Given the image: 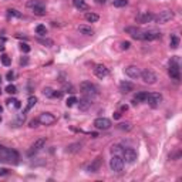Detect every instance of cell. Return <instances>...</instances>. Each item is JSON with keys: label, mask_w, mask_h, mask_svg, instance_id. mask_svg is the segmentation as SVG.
<instances>
[{"label": "cell", "mask_w": 182, "mask_h": 182, "mask_svg": "<svg viewBox=\"0 0 182 182\" xmlns=\"http://www.w3.org/2000/svg\"><path fill=\"white\" fill-rule=\"evenodd\" d=\"M0 156L3 158L4 161H13V162H17V160H19V154H17V151H14V149L11 148H6V147H3V145H0Z\"/></svg>", "instance_id": "6da1fadb"}, {"label": "cell", "mask_w": 182, "mask_h": 182, "mask_svg": "<svg viewBox=\"0 0 182 182\" xmlns=\"http://www.w3.org/2000/svg\"><path fill=\"white\" fill-rule=\"evenodd\" d=\"M80 90H81L83 93H84V95H87V97H94L98 94L97 86H94L93 83H90V81H83L81 84H80Z\"/></svg>", "instance_id": "7a4b0ae2"}, {"label": "cell", "mask_w": 182, "mask_h": 182, "mask_svg": "<svg viewBox=\"0 0 182 182\" xmlns=\"http://www.w3.org/2000/svg\"><path fill=\"white\" fill-rule=\"evenodd\" d=\"M110 168L114 172H121L124 168V158L118 155H112L110 160Z\"/></svg>", "instance_id": "3957f363"}, {"label": "cell", "mask_w": 182, "mask_h": 182, "mask_svg": "<svg viewBox=\"0 0 182 182\" xmlns=\"http://www.w3.org/2000/svg\"><path fill=\"white\" fill-rule=\"evenodd\" d=\"M140 77L142 78V81H144L145 84H155L156 80H158V78H156V74L151 70H142Z\"/></svg>", "instance_id": "277c9868"}, {"label": "cell", "mask_w": 182, "mask_h": 182, "mask_svg": "<svg viewBox=\"0 0 182 182\" xmlns=\"http://www.w3.org/2000/svg\"><path fill=\"white\" fill-rule=\"evenodd\" d=\"M37 119L41 125H53V124L57 121V118L51 112H43V114H40V117H38Z\"/></svg>", "instance_id": "5b68a950"}, {"label": "cell", "mask_w": 182, "mask_h": 182, "mask_svg": "<svg viewBox=\"0 0 182 182\" xmlns=\"http://www.w3.org/2000/svg\"><path fill=\"white\" fill-rule=\"evenodd\" d=\"M154 19L156 20V23H167V22L174 19V11L172 10H162V11H160V14L156 16V17H154Z\"/></svg>", "instance_id": "8992f818"}, {"label": "cell", "mask_w": 182, "mask_h": 182, "mask_svg": "<svg viewBox=\"0 0 182 182\" xmlns=\"http://www.w3.org/2000/svg\"><path fill=\"white\" fill-rule=\"evenodd\" d=\"M161 31H158V30H147V31H144V36H142V40L145 41H154V40H158V38H161Z\"/></svg>", "instance_id": "52a82bcc"}, {"label": "cell", "mask_w": 182, "mask_h": 182, "mask_svg": "<svg viewBox=\"0 0 182 182\" xmlns=\"http://www.w3.org/2000/svg\"><path fill=\"white\" fill-rule=\"evenodd\" d=\"M123 158L128 164H134L135 160H137V151H135L134 148H124Z\"/></svg>", "instance_id": "ba28073f"}, {"label": "cell", "mask_w": 182, "mask_h": 182, "mask_svg": "<svg viewBox=\"0 0 182 182\" xmlns=\"http://www.w3.org/2000/svg\"><path fill=\"white\" fill-rule=\"evenodd\" d=\"M94 127L97 130H108L111 127V121L108 118H105V117H100V118H97L94 121Z\"/></svg>", "instance_id": "9c48e42d"}, {"label": "cell", "mask_w": 182, "mask_h": 182, "mask_svg": "<svg viewBox=\"0 0 182 182\" xmlns=\"http://www.w3.org/2000/svg\"><path fill=\"white\" fill-rule=\"evenodd\" d=\"M168 73H169V77L174 78V80H179V66H178V61H176V59H174V61H172L171 64H169V70H168Z\"/></svg>", "instance_id": "30bf717a"}, {"label": "cell", "mask_w": 182, "mask_h": 182, "mask_svg": "<svg viewBox=\"0 0 182 182\" xmlns=\"http://www.w3.org/2000/svg\"><path fill=\"white\" fill-rule=\"evenodd\" d=\"M147 101H148L152 107H156V105L161 104V101H162V95H161L160 93H149L148 97H147Z\"/></svg>", "instance_id": "8fae6325"}, {"label": "cell", "mask_w": 182, "mask_h": 182, "mask_svg": "<svg viewBox=\"0 0 182 182\" xmlns=\"http://www.w3.org/2000/svg\"><path fill=\"white\" fill-rule=\"evenodd\" d=\"M125 31L128 34H131V37L135 38V40H142V36H144V31L138 27H127Z\"/></svg>", "instance_id": "7c38bea8"}, {"label": "cell", "mask_w": 182, "mask_h": 182, "mask_svg": "<svg viewBox=\"0 0 182 182\" xmlns=\"http://www.w3.org/2000/svg\"><path fill=\"white\" fill-rule=\"evenodd\" d=\"M94 74L103 80V78H105L108 75V68L105 67L104 64H97L95 67H94Z\"/></svg>", "instance_id": "4fadbf2b"}, {"label": "cell", "mask_w": 182, "mask_h": 182, "mask_svg": "<svg viewBox=\"0 0 182 182\" xmlns=\"http://www.w3.org/2000/svg\"><path fill=\"white\" fill-rule=\"evenodd\" d=\"M91 104H93V100H91V97L84 95L81 100H80V103H78V108H80V111H87V110L91 107Z\"/></svg>", "instance_id": "5bb4252c"}, {"label": "cell", "mask_w": 182, "mask_h": 182, "mask_svg": "<svg viewBox=\"0 0 182 182\" xmlns=\"http://www.w3.org/2000/svg\"><path fill=\"white\" fill-rule=\"evenodd\" d=\"M44 145H46V140H44V138H40V140H37V141L31 145V148H30V151H29V155H33V154L38 152V151H40V149L43 148Z\"/></svg>", "instance_id": "9a60e30c"}, {"label": "cell", "mask_w": 182, "mask_h": 182, "mask_svg": "<svg viewBox=\"0 0 182 182\" xmlns=\"http://www.w3.org/2000/svg\"><path fill=\"white\" fill-rule=\"evenodd\" d=\"M125 74L130 78H138L140 74H141V71H140V68L137 66H128V67H125Z\"/></svg>", "instance_id": "2e32d148"}, {"label": "cell", "mask_w": 182, "mask_h": 182, "mask_svg": "<svg viewBox=\"0 0 182 182\" xmlns=\"http://www.w3.org/2000/svg\"><path fill=\"white\" fill-rule=\"evenodd\" d=\"M132 90H134V84H132V83H130V81L119 83V91H121V93L127 94V93H131Z\"/></svg>", "instance_id": "e0dca14e"}, {"label": "cell", "mask_w": 182, "mask_h": 182, "mask_svg": "<svg viewBox=\"0 0 182 182\" xmlns=\"http://www.w3.org/2000/svg\"><path fill=\"white\" fill-rule=\"evenodd\" d=\"M151 20H154V16L148 11H144V13H140L137 17V22L138 23H149Z\"/></svg>", "instance_id": "ac0fdd59"}, {"label": "cell", "mask_w": 182, "mask_h": 182, "mask_svg": "<svg viewBox=\"0 0 182 182\" xmlns=\"http://www.w3.org/2000/svg\"><path fill=\"white\" fill-rule=\"evenodd\" d=\"M36 103H37V98H36V97H30L29 101H27V104H26V108H24V111H23V114H27V112L36 105Z\"/></svg>", "instance_id": "d6986e66"}, {"label": "cell", "mask_w": 182, "mask_h": 182, "mask_svg": "<svg viewBox=\"0 0 182 182\" xmlns=\"http://www.w3.org/2000/svg\"><path fill=\"white\" fill-rule=\"evenodd\" d=\"M73 3H74V7L78 10H88V4L84 0H73Z\"/></svg>", "instance_id": "ffe728a7"}, {"label": "cell", "mask_w": 182, "mask_h": 182, "mask_svg": "<svg viewBox=\"0 0 182 182\" xmlns=\"http://www.w3.org/2000/svg\"><path fill=\"white\" fill-rule=\"evenodd\" d=\"M100 165H101V158L98 156V158H97V160L94 161V162L88 167V171H90V172H97L98 169H100Z\"/></svg>", "instance_id": "44dd1931"}, {"label": "cell", "mask_w": 182, "mask_h": 182, "mask_svg": "<svg viewBox=\"0 0 182 182\" xmlns=\"http://www.w3.org/2000/svg\"><path fill=\"white\" fill-rule=\"evenodd\" d=\"M147 97H148V93H137V95L134 97V104H137V103H144V101H147Z\"/></svg>", "instance_id": "7402d4cb"}, {"label": "cell", "mask_w": 182, "mask_h": 182, "mask_svg": "<svg viewBox=\"0 0 182 182\" xmlns=\"http://www.w3.org/2000/svg\"><path fill=\"white\" fill-rule=\"evenodd\" d=\"M111 154H112V155L123 156V154H124V148L121 147V145H112V147H111Z\"/></svg>", "instance_id": "603a6c76"}, {"label": "cell", "mask_w": 182, "mask_h": 182, "mask_svg": "<svg viewBox=\"0 0 182 182\" xmlns=\"http://www.w3.org/2000/svg\"><path fill=\"white\" fill-rule=\"evenodd\" d=\"M78 31L81 34H86V36H93L94 34V30L88 26H80L78 27Z\"/></svg>", "instance_id": "cb8c5ba5"}, {"label": "cell", "mask_w": 182, "mask_h": 182, "mask_svg": "<svg viewBox=\"0 0 182 182\" xmlns=\"http://www.w3.org/2000/svg\"><path fill=\"white\" fill-rule=\"evenodd\" d=\"M31 10H33V13H34L36 16H44V14H46V7H44V4L36 6V7H33Z\"/></svg>", "instance_id": "d4e9b609"}, {"label": "cell", "mask_w": 182, "mask_h": 182, "mask_svg": "<svg viewBox=\"0 0 182 182\" xmlns=\"http://www.w3.org/2000/svg\"><path fill=\"white\" fill-rule=\"evenodd\" d=\"M84 17H86V20L88 23H95V22H98V19H100L98 14H95V13H87Z\"/></svg>", "instance_id": "484cf974"}, {"label": "cell", "mask_w": 182, "mask_h": 182, "mask_svg": "<svg viewBox=\"0 0 182 182\" xmlns=\"http://www.w3.org/2000/svg\"><path fill=\"white\" fill-rule=\"evenodd\" d=\"M6 103H7V105L10 108H20V105H22V104H20V101L16 100V98H9Z\"/></svg>", "instance_id": "4316f807"}, {"label": "cell", "mask_w": 182, "mask_h": 182, "mask_svg": "<svg viewBox=\"0 0 182 182\" xmlns=\"http://www.w3.org/2000/svg\"><path fill=\"white\" fill-rule=\"evenodd\" d=\"M7 16L9 17H17V19H20V17H22V13H20L19 10H16V9H9Z\"/></svg>", "instance_id": "83f0119b"}, {"label": "cell", "mask_w": 182, "mask_h": 182, "mask_svg": "<svg viewBox=\"0 0 182 182\" xmlns=\"http://www.w3.org/2000/svg\"><path fill=\"white\" fill-rule=\"evenodd\" d=\"M54 91H56V90L50 88V87H46V88L43 90V94H44L47 98H54Z\"/></svg>", "instance_id": "f1b7e54d"}, {"label": "cell", "mask_w": 182, "mask_h": 182, "mask_svg": "<svg viewBox=\"0 0 182 182\" xmlns=\"http://www.w3.org/2000/svg\"><path fill=\"white\" fill-rule=\"evenodd\" d=\"M40 4H43V2H40V0H29L26 3V6L29 9H33V7H36V6H40Z\"/></svg>", "instance_id": "f546056e"}, {"label": "cell", "mask_w": 182, "mask_h": 182, "mask_svg": "<svg viewBox=\"0 0 182 182\" xmlns=\"http://www.w3.org/2000/svg\"><path fill=\"white\" fill-rule=\"evenodd\" d=\"M169 44H171V48H176L179 46V37L178 36H171V41H169Z\"/></svg>", "instance_id": "4dcf8cb0"}, {"label": "cell", "mask_w": 182, "mask_h": 182, "mask_svg": "<svg viewBox=\"0 0 182 182\" xmlns=\"http://www.w3.org/2000/svg\"><path fill=\"white\" fill-rule=\"evenodd\" d=\"M37 41L43 46H47V47H51L53 46V40H50V38H37Z\"/></svg>", "instance_id": "1f68e13d"}, {"label": "cell", "mask_w": 182, "mask_h": 182, "mask_svg": "<svg viewBox=\"0 0 182 182\" xmlns=\"http://www.w3.org/2000/svg\"><path fill=\"white\" fill-rule=\"evenodd\" d=\"M2 64L6 66V67H9V66L11 64V60H10V57H9L7 54H3V56H2Z\"/></svg>", "instance_id": "d6a6232c"}, {"label": "cell", "mask_w": 182, "mask_h": 182, "mask_svg": "<svg viewBox=\"0 0 182 182\" xmlns=\"http://www.w3.org/2000/svg\"><path fill=\"white\" fill-rule=\"evenodd\" d=\"M112 4H114L115 7H125L127 4H128V2L127 0H114Z\"/></svg>", "instance_id": "836d02e7"}, {"label": "cell", "mask_w": 182, "mask_h": 182, "mask_svg": "<svg viewBox=\"0 0 182 182\" xmlns=\"http://www.w3.org/2000/svg\"><path fill=\"white\" fill-rule=\"evenodd\" d=\"M63 91H66V93H70V94L75 93V91H74V87L71 86V84H68V83H66V84L63 86Z\"/></svg>", "instance_id": "e575fe53"}, {"label": "cell", "mask_w": 182, "mask_h": 182, "mask_svg": "<svg viewBox=\"0 0 182 182\" xmlns=\"http://www.w3.org/2000/svg\"><path fill=\"white\" fill-rule=\"evenodd\" d=\"M6 93H9V94H16V93H17V88H16V86H13V84H9V86L6 87Z\"/></svg>", "instance_id": "d590c367"}, {"label": "cell", "mask_w": 182, "mask_h": 182, "mask_svg": "<svg viewBox=\"0 0 182 182\" xmlns=\"http://www.w3.org/2000/svg\"><path fill=\"white\" fill-rule=\"evenodd\" d=\"M36 33L41 34V36H44V34H46V26H43V24H38V26L36 27Z\"/></svg>", "instance_id": "8d00e7d4"}, {"label": "cell", "mask_w": 182, "mask_h": 182, "mask_svg": "<svg viewBox=\"0 0 182 182\" xmlns=\"http://www.w3.org/2000/svg\"><path fill=\"white\" fill-rule=\"evenodd\" d=\"M75 103H78V100L75 98V97H70L67 101H66V104H67V107H73V105H75Z\"/></svg>", "instance_id": "74e56055"}, {"label": "cell", "mask_w": 182, "mask_h": 182, "mask_svg": "<svg viewBox=\"0 0 182 182\" xmlns=\"http://www.w3.org/2000/svg\"><path fill=\"white\" fill-rule=\"evenodd\" d=\"M20 48H22V51H23V53H29V51H30V46L26 44V43H24V44L22 43V44H20Z\"/></svg>", "instance_id": "f35d334b"}, {"label": "cell", "mask_w": 182, "mask_h": 182, "mask_svg": "<svg viewBox=\"0 0 182 182\" xmlns=\"http://www.w3.org/2000/svg\"><path fill=\"white\" fill-rule=\"evenodd\" d=\"M132 127H131V124H119V130H127V131H130Z\"/></svg>", "instance_id": "ab89813d"}, {"label": "cell", "mask_w": 182, "mask_h": 182, "mask_svg": "<svg viewBox=\"0 0 182 182\" xmlns=\"http://www.w3.org/2000/svg\"><path fill=\"white\" fill-rule=\"evenodd\" d=\"M130 41H123V43H121V48H123V50H128V48H130Z\"/></svg>", "instance_id": "60d3db41"}, {"label": "cell", "mask_w": 182, "mask_h": 182, "mask_svg": "<svg viewBox=\"0 0 182 182\" xmlns=\"http://www.w3.org/2000/svg\"><path fill=\"white\" fill-rule=\"evenodd\" d=\"M9 174V169H6V168H0V176H4V175Z\"/></svg>", "instance_id": "b9f144b4"}, {"label": "cell", "mask_w": 182, "mask_h": 182, "mask_svg": "<svg viewBox=\"0 0 182 182\" xmlns=\"http://www.w3.org/2000/svg\"><path fill=\"white\" fill-rule=\"evenodd\" d=\"M37 124H38V119H31V121H30V127H31V128L37 127Z\"/></svg>", "instance_id": "7bdbcfd3"}, {"label": "cell", "mask_w": 182, "mask_h": 182, "mask_svg": "<svg viewBox=\"0 0 182 182\" xmlns=\"http://www.w3.org/2000/svg\"><path fill=\"white\" fill-rule=\"evenodd\" d=\"M6 77H7V80H10V81H11V80H13V77H14V73H13V71H9Z\"/></svg>", "instance_id": "ee69618b"}, {"label": "cell", "mask_w": 182, "mask_h": 182, "mask_svg": "<svg viewBox=\"0 0 182 182\" xmlns=\"http://www.w3.org/2000/svg\"><path fill=\"white\" fill-rule=\"evenodd\" d=\"M27 63H29V60H27V59H22V60H20V64H22V66H24V64H27Z\"/></svg>", "instance_id": "f6af8a7d"}, {"label": "cell", "mask_w": 182, "mask_h": 182, "mask_svg": "<svg viewBox=\"0 0 182 182\" xmlns=\"http://www.w3.org/2000/svg\"><path fill=\"white\" fill-rule=\"evenodd\" d=\"M119 117H121V114H119V112H115V114H114V118L115 119H118Z\"/></svg>", "instance_id": "bcb514c9"}, {"label": "cell", "mask_w": 182, "mask_h": 182, "mask_svg": "<svg viewBox=\"0 0 182 182\" xmlns=\"http://www.w3.org/2000/svg\"><path fill=\"white\" fill-rule=\"evenodd\" d=\"M121 110H123V111H127V110H128V107H127V105H123V107H121Z\"/></svg>", "instance_id": "7dc6e473"}, {"label": "cell", "mask_w": 182, "mask_h": 182, "mask_svg": "<svg viewBox=\"0 0 182 182\" xmlns=\"http://www.w3.org/2000/svg\"><path fill=\"white\" fill-rule=\"evenodd\" d=\"M97 3H98V4H103V3H105V0H97Z\"/></svg>", "instance_id": "c3c4849f"}, {"label": "cell", "mask_w": 182, "mask_h": 182, "mask_svg": "<svg viewBox=\"0 0 182 182\" xmlns=\"http://www.w3.org/2000/svg\"><path fill=\"white\" fill-rule=\"evenodd\" d=\"M2 111H3V107H2V105H0V112H2Z\"/></svg>", "instance_id": "681fc988"}, {"label": "cell", "mask_w": 182, "mask_h": 182, "mask_svg": "<svg viewBox=\"0 0 182 182\" xmlns=\"http://www.w3.org/2000/svg\"><path fill=\"white\" fill-rule=\"evenodd\" d=\"M0 123H2V115H0Z\"/></svg>", "instance_id": "f907efd6"}, {"label": "cell", "mask_w": 182, "mask_h": 182, "mask_svg": "<svg viewBox=\"0 0 182 182\" xmlns=\"http://www.w3.org/2000/svg\"><path fill=\"white\" fill-rule=\"evenodd\" d=\"M0 83H2V77H0Z\"/></svg>", "instance_id": "816d5d0a"}, {"label": "cell", "mask_w": 182, "mask_h": 182, "mask_svg": "<svg viewBox=\"0 0 182 182\" xmlns=\"http://www.w3.org/2000/svg\"><path fill=\"white\" fill-rule=\"evenodd\" d=\"M0 93H2V91H0Z\"/></svg>", "instance_id": "f5cc1de1"}]
</instances>
